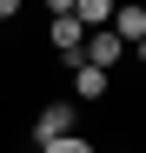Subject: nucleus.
<instances>
[{
  "label": "nucleus",
  "instance_id": "obj_1",
  "mask_svg": "<svg viewBox=\"0 0 146 153\" xmlns=\"http://www.w3.org/2000/svg\"><path fill=\"white\" fill-rule=\"evenodd\" d=\"M60 133H80V113H73V100H46V107L33 113V140H60Z\"/></svg>",
  "mask_w": 146,
  "mask_h": 153
},
{
  "label": "nucleus",
  "instance_id": "obj_2",
  "mask_svg": "<svg viewBox=\"0 0 146 153\" xmlns=\"http://www.w3.org/2000/svg\"><path fill=\"white\" fill-rule=\"evenodd\" d=\"M106 33H113L119 47H133V53H139V47H146V7H139V0H126V7H113Z\"/></svg>",
  "mask_w": 146,
  "mask_h": 153
},
{
  "label": "nucleus",
  "instance_id": "obj_3",
  "mask_svg": "<svg viewBox=\"0 0 146 153\" xmlns=\"http://www.w3.org/2000/svg\"><path fill=\"white\" fill-rule=\"evenodd\" d=\"M119 53H126V47H119V40H113L106 27L80 40V67H100V73H113V60H119Z\"/></svg>",
  "mask_w": 146,
  "mask_h": 153
},
{
  "label": "nucleus",
  "instance_id": "obj_4",
  "mask_svg": "<svg viewBox=\"0 0 146 153\" xmlns=\"http://www.w3.org/2000/svg\"><path fill=\"white\" fill-rule=\"evenodd\" d=\"M46 40H53V53H60V60L73 67V60H80V40H86V27H80L73 13H60L53 27H46Z\"/></svg>",
  "mask_w": 146,
  "mask_h": 153
},
{
  "label": "nucleus",
  "instance_id": "obj_5",
  "mask_svg": "<svg viewBox=\"0 0 146 153\" xmlns=\"http://www.w3.org/2000/svg\"><path fill=\"white\" fill-rule=\"evenodd\" d=\"M73 93H80V100H106V93H113V73H100V67H80V60H73Z\"/></svg>",
  "mask_w": 146,
  "mask_h": 153
},
{
  "label": "nucleus",
  "instance_id": "obj_6",
  "mask_svg": "<svg viewBox=\"0 0 146 153\" xmlns=\"http://www.w3.org/2000/svg\"><path fill=\"white\" fill-rule=\"evenodd\" d=\"M113 7H119V0H73V20H80L86 33H100L106 20H113Z\"/></svg>",
  "mask_w": 146,
  "mask_h": 153
},
{
  "label": "nucleus",
  "instance_id": "obj_7",
  "mask_svg": "<svg viewBox=\"0 0 146 153\" xmlns=\"http://www.w3.org/2000/svg\"><path fill=\"white\" fill-rule=\"evenodd\" d=\"M40 153H100V146H93L86 133H60V140H46Z\"/></svg>",
  "mask_w": 146,
  "mask_h": 153
},
{
  "label": "nucleus",
  "instance_id": "obj_8",
  "mask_svg": "<svg viewBox=\"0 0 146 153\" xmlns=\"http://www.w3.org/2000/svg\"><path fill=\"white\" fill-rule=\"evenodd\" d=\"M46 13H53V20H60V13H73V0H46Z\"/></svg>",
  "mask_w": 146,
  "mask_h": 153
},
{
  "label": "nucleus",
  "instance_id": "obj_9",
  "mask_svg": "<svg viewBox=\"0 0 146 153\" xmlns=\"http://www.w3.org/2000/svg\"><path fill=\"white\" fill-rule=\"evenodd\" d=\"M13 13H20V0H0V20H13Z\"/></svg>",
  "mask_w": 146,
  "mask_h": 153
}]
</instances>
